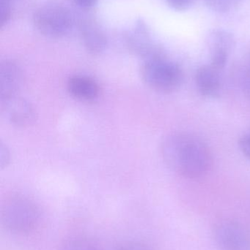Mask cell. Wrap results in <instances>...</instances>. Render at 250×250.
<instances>
[{"instance_id":"cell-1","label":"cell","mask_w":250,"mask_h":250,"mask_svg":"<svg viewBox=\"0 0 250 250\" xmlns=\"http://www.w3.org/2000/svg\"><path fill=\"white\" fill-rule=\"evenodd\" d=\"M161 151L169 168L188 179L205 176L212 166V155L208 145L193 134H170L163 140Z\"/></svg>"},{"instance_id":"cell-2","label":"cell","mask_w":250,"mask_h":250,"mask_svg":"<svg viewBox=\"0 0 250 250\" xmlns=\"http://www.w3.org/2000/svg\"><path fill=\"white\" fill-rule=\"evenodd\" d=\"M1 221L7 230L17 234L29 233L38 226L40 211L36 204L23 195H12L1 207Z\"/></svg>"},{"instance_id":"cell-3","label":"cell","mask_w":250,"mask_h":250,"mask_svg":"<svg viewBox=\"0 0 250 250\" xmlns=\"http://www.w3.org/2000/svg\"><path fill=\"white\" fill-rule=\"evenodd\" d=\"M141 73L149 87L161 93H171L178 90L183 82L181 67L167 60L164 55L144 60Z\"/></svg>"},{"instance_id":"cell-4","label":"cell","mask_w":250,"mask_h":250,"mask_svg":"<svg viewBox=\"0 0 250 250\" xmlns=\"http://www.w3.org/2000/svg\"><path fill=\"white\" fill-rule=\"evenodd\" d=\"M34 24L48 38H59L67 35L73 26L68 10L59 4H46L38 8L33 16Z\"/></svg>"},{"instance_id":"cell-5","label":"cell","mask_w":250,"mask_h":250,"mask_svg":"<svg viewBox=\"0 0 250 250\" xmlns=\"http://www.w3.org/2000/svg\"><path fill=\"white\" fill-rule=\"evenodd\" d=\"M214 236L220 250H250V231L239 222H220L214 229Z\"/></svg>"},{"instance_id":"cell-6","label":"cell","mask_w":250,"mask_h":250,"mask_svg":"<svg viewBox=\"0 0 250 250\" xmlns=\"http://www.w3.org/2000/svg\"><path fill=\"white\" fill-rule=\"evenodd\" d=\"M206 45L211 55L210 64L223 70L236 45L233 34L225 29H214L207 35Z\"/></svg>"},{"instance_id":"cell-7","label":"cell","mask_w":250,"mask_h":250,"mask_svg":"<svg viewBox=\"0 0 250 250\" xmlns=\"http://www.w3.org/2000/svg\"><path fill=\"white\" fill-rule=\"evenodd\" d=\"M126 42L129 49L142 57L144 60L164 54L161 48L153 42L149 29L142 21H139L127 34Z\"/></svg>"},{"instance_id":"cell-8","label":"cell","mask_w":250,"mask_h":250,"mask_svg":"<svg viewBox=\"0 0 250 250\" xmlns=\"http://www.w3.org/2000/svg\"><path fill=\"white\" fill-rule=\"evenodd\" d=\"M23 74L19 66L11 60H5L0 65V98L1 101L17 97L23 83Z\"/></svg>"},{"instance_id":"cell-9","label":"cell","mask_w":250,"mask_h":250,"mask_svg":"<svg viewBox=\"0 0 250 250\" xmlns=\"http://www.w3.org/2000/svg\"><path fill=\"white\" fill-rule=\"evenodd\" d=\"M1 104L4 116L12 124L25 126L35 121V109L28 101L17 96L1 101Z\"/></svg>"},{"instance_id":"cell-10","label":"cell","mask_w":250,"mask_h":250,"mask_svg":"<svg viewBox=\"0 0 250 250\" xmlns=\"http://www.w3.org/2000/svg\"><path fill=\"white\" fill-rule=\"evenodd\" d=\"M222 70L211 64L201 66L195 74V83L201 95L207 98L219 96L222 90Z\"/></svg>"},{"instance_id":"cell-11","label":"cell","mask_w":250,"mask_h":250,"mask_svg":"<svg viewBox=\"0 0 250 250\" xmlns=\"http://www.w3.org/2000/svg\"><path fill=\"white\" fill-rule=\"evenodd\" d=\"M84 46L92 54H101L107 45V36L97 22L92 19L82 21L79 26Z\"/></svg>"},{"instance_id":"cell-12","label":"cell","mask_w":250,"mask_h":250,"mask_svg":"<svg viewBox=\"0 0 250 250\" xmlns=\"http://www.w3.org/2000/svg\"><path fill=\"white\" fill-rule=\"evenodd\" d=\"M68 90L74 98L83 101H92L99 96L100 88L92 78L75 75L68 81Z\"/></svg>"},{"instance_id":"cell-13","label":"cell","mask_w":250,"mask_h":250,"mask_svg":"<svg viewBox=\"0 0 250 250\" xmlns=\"http://www.w3.org/2000/svg\"><path fill=\"white\" fill-rule=\"evenodd\" d=\"M59 250H101L96 242L87 237L71 238L66 241Z\"/></svg>"},{"instance_id":"cell-14","label":"cell","mask_w":250,"mask_h":250,"mask_svg":"<svg viewBox=\"0 0 250 250\" xmlns=\"http://www.w3.org/2000/svg\"><path fill=\"white\" fill-rule=\"evenodd\" d=\"M243 0H205L207 7L216 13H224L236 8Z\"/></svg>"},{"instance_id":"cell-15","label":"cell","mask_w":250,"mask_h":250,"mask_svg":"<svg viewBox=\"0 0 250 250\" xmlns=\"http://www.w3.org/2000/svg\"><path fill=\"white\" fill-rule=\"evenodd\" d=\"M0 19L1 27L5 26L11 19V7L9 0H0Z\"/></svg>"},{"instance_id":"cell-16","label":"cell","mask_w":250,"mask_h":250,"mask_svg":"<svg viewBox=\"0 0 250 250\" xmlns=\"http://www.w3.org/2000/svg\"><path fill=\"white\" fill-rule=\"evenodd\" d=\"M240 82L244 94L250 100V62L242 71Z\"/></svg>"},{"instance_id":"cell-17","label":"cell","mask_w":250,"mask_h":250,"mask_svg":"<svg viewBox=\"0 0 250 250\" xmlns=\"http://www.w3.org/2000/svg\"><path fill=\"white\" fill-rule=\"evenodd\" d=\"M167 4L178 11L189 10L195 4V0H166Z\"/></svg>"},{"instance_id":"cell-18","label":"cell","mask_w":250,"mask_h":250,"mask_svg":"<svg viewBox=\"0 0 250 250\" xmlns=\"http://www.w3.org/2000/svg\"><path fill=\"white\" fill-rule=\"evenodd\" d=\"M118 250H151L150 247L144 242L132 241L122 245Z\"/></svg>"},{"instance_id":"cell-19","label":"cell","mask_w":250,"mask_h":250,"mask_svg":"<svg viewBox=\"0 0 250 250\" xmlns=\"http://www.w3.org/2000/svg\"><path fill=\"white\" fill-rule=\"evenodd\" d=\"M239 144L242 154L250 160V132L245 134L240 138Z\"/></svg>"},{"instance_id":"cell-20","label":"cell","mask_w":250,"mask_h":250,"mask_svg":"<svg viewBox=\"0 0 250 250\" xmlns=\"http://www.w3.org/2000/svg\"><path fill=\"white\" fill-rule=\"evenodd\" d=\"M1 151H0V154H1V167H5L8 164L9 161H10V153H9L8 150L2 144H1Z\"/></svg>"},{"instance_id":"cell-21","label":"cell","mask_w":250,"mask_h":250,"mask_svg":"<svg viewBox=\"0 0 250 250\" xmlns=\"http://www.w3.org/2000/svg\"><path fill=\"white\" fill-rule=\"evenodd\" d=\"M73 1L81 8L87 9L92 7L97 0H73Z\"/></svg>"}]
</instances>
